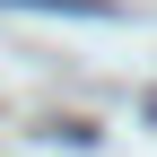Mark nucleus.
<instances>
[{
	"mask_svg": "<svg viewBox=\"0 0 157 157\" xmlns=\"http://www.w3.org/2000/svg\"><path fill=\"white\" fill-rule=\"evenodd\" d=\"M0 9H70V17H122L113 0H0Z\"/></svg>",
	"mask_w": 157,
	"mask_h": 157,
	"instance_id": "obj_1",
	"label": "nucleus"
}]
</instances>
